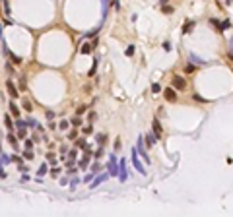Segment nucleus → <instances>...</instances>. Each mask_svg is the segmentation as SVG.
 Instances as JSON below:
<instances>
[{"label":"nucleus","instance_id":"f257e3e1","mask_svg":"<svg viewBox=\"0 0 233 217\" xmlns=\"http://www.w3.org/2000/svg\"><path fill=\"white\" fill-rule=\"evenodd\" d=\"M163 95H165V99L169 103H175L177 101V89L175 87H167V89H163Z\"/></svg>","mask_w":233,"mask_h":217},{"label":"nucleus","instance_id":"f03ea898","mask_svg":"<svg viewBox=\"0 0 233 217\" xmlns=\"http://www.w3.org/2000/svg\"><path fill=\"white\" fill-rule=\"evenodd\" d=\"M173 87L179 89V91H183V89L187 87V80L183 76H173Z\"/></svg>","mask_w":233,"mask_h":217},{"label":"nucleus","instance_id":"7ed1b4c3","mask_svg":"<svg viewBox=\"0 0 233 217\" xmlns=\"http://www.w3.org/2000/svg\"><path fill=\"white\" fill-rule=\"evenodd\" d=\"M132 163H134V167L138 169V173L146 174V169H144V165L140 163V159H138V151H136V149H132Z\"/></svg>","mask_w":233,"mask_h":217},{"label":"nucleus","instance_id":"20e7f679","mask_svg":"<svg viewBox=\"0 0 233 217\" xmlns=\"http://www.w3.org/2000/svg\"><path fill=\"white\" fill-rule=\"evenodd\" d=\"M152 126H154V134H155V138L157 140H161L163 138V130H161V122L157 118H154V122H152Z\"/></svg>","mask_w":233,"mask_h":217},{"label":"nucleus","instance_id":"39448f33","mask_svg":"<svg viewBox=\"0 0 233 217\" xmlns=\"http://www.w3.org/2000/svg\"><path fill=\"white\" fill-rule=\"evenodd\" d=\"M138 155H142L146 161L150 163V159H148V151H146V147H144V136H140V140H138Z\"/></svg>","mask_w":233,"mask_h":217},{"label":"nucleus","instance_id":"423d86ee","mask_svg":"<svg viewBox=\"0 0 233 217\" xmlns=\"http://www.w3.org/2000/svg\"><path fill=\"white\" fill-rule=\"evenodd\" d=\"M109 174H111V176H117V174H119V169H117V159H115V157H111V159H109Z\"/></svg>","mask_w":233,"mask_h":217},{"label":"nucleus","instance_id":"0eeeda50","mask_svg":"<svg viewBox=\"0 0 233 217\" xmlns=\"http://www.w3.org/2000/svg\"><path fill=\"white\" fill-rule=\"evenodd\" d=\"M6 87H8V93H10L12 99L18 97V89H16V85H14V82H10V80H8V82H6Z\"/></svg>","mask_w":233,"mask_h":217},{"label":"nucleus","instance_id":"6e6552de","mask_svg":"<svg viewBox=\"0 0 233 217\" xmlns=\"http://www.w3.org/2000/svg\"><path fill=\"white\" fill-rule=\"evenodd\" d=\"M119 178L126 180V161H121V165H119Z\"/></svg>","mask_w":233,"mask_h":217},{"label":"nucleus","instance_id":"1a4fd4ad","mask_svg":"<svg viewBox=\"0 0 233 217\" xmlns=\"http://www.w3.org/2000/svg\"><path fill=\"white\" fill-rule=\"evenodd\" d=\"M144 138H146V141H148V147H154L155 141H157V138H155L154 132H148V136H144Z\"/></svg>","mask_w":233,"mask_h":217},{"label":"nucleus","instance_id":"9d476101","mask_svg":"<svg viewBox=\"0 0 233 217\" xmlns=\"http://www.w3.org/2000/svg\"><path fill=\"white\" fill-rule=\"evenodd\" d=\"M190 60H192L194 64H200V66H204V64H206V60H204V58H200V56H196L194 53H190Z\"/></svg>","mask_w":233,"mask_h":217},{"label":"nucleus","instance_id":"9b49d317","mask_svg":"<svg viewBox=\"0 0 233 217\" xmlns=\"http://www.w3.org/2000/svg\"><path fill=\"white\" fill-rule=\"evenodd\" d=\"M4 122H6V128H8V132L14 130V120H12L10 114H6V116H4Z\"/></svg>","mask_w":233,"mask_h":217},{"label":"nucleus","instance_id":"f8f14e48","mask_svg":"<svg viewBox=\"0 0 233 217\" xmlns=\"http://www.w3.org/2000/svg\"><path fill=\"white\" fill-rule=\"evenodd\" d=\"M107 176H109V174H101V176H97V178L93 180V184H89V186H91V188H95V186H99L101 182H103V180H107Z\"/></svg>","mask_w":233,"mask_h":217},{"label":"nucleus","instance_id":"ddd939ff","mask_svg":"<svg viewBox=\"0 0 233 217\" xmlns=\"http://www.w3.org/2000/svg\"><path fill=\"white\" fill-rule=\"evenodd\" d=\"M91 49H93V45L86 43V45H82V49H80V51H82V54H89V53H91Z\"/></svg>","mask_w":233,"mask_h":217},{"label":"nucleus","instance_id":"4468645a","mask_svg":"<svg viewBox=\"0 0 233 217\" xmlns=\"http://www.w3.org/2000/svg\"><path fill=\"white\" fill-rule=\"evenodd\" d=\"M10 112L14 116H20V107H18L16 103H10Z\"/></svg>","mask_w":233,"mask_h":217},{"label":"nucleus","instance_id":"2eb2a0df","mask_svg":"<svg viewBox=\"0 0 233 217\" xmlns=\"http://www.w3.org/2000/svg\"><path fill=\"white\" fill-rule=\"evenodd\" d=\"M192 27H194V22H187L183 25V33H190L192 31Z\"/></svg>","mask_w":233,"mask_h":217},{"label":"nucleus","instance_id":"dca6fc26","mask_svg":"<svg viewBox=\"0 0 233 217\" xmlns=\"http://www.w3.org/2000/svg\"><path fill=\"white\" fill-rule=\"evenodd\" d=\"M8 56L14 60V64H22V58H20V56H16L14 53H10V51H8Z\"/></svg>","mask_w":233,"mask_h":217},{"label":"nucleus","instance_id":"f3484780","mask_svg":"<svg viewBox=\"0 0 233 217\" xmlns=\"http://www.w3.org/2000/svg\"><path fill=\"white\" fill-rule=\"evenodd\" d=\"M8 141L12 143V147H18V140H16V136H14V134H8Z\"/></svg>","mask_w":233,"mask_h":217},{"label":"nucleus","instance_id":"a211bd4d","mask_svg":"<svg viewBox=\"0 0 233 217\" xmlns=\"http://www.w3.org/2000/svg\"><path fill=\"white\" fill-rule=\"evenodd\" d=\"M68 126H70L68 120H60V122H58V128H60V130H68Z\"/></svg>","mask_w":233,"mask_h":217},{"label":"nucleus","instance_id":"6ab92c4d","mask_svg":"<svg viewBox=\"0 0 233 217\" xmlns=\"http://www.w3.org/2000/svg\"><path fill=\"white\" fill-rule=\"evenodd\" d=\"M88 163H89V155H86V157L80 161V167H82V169H86V167H88Z\"/></svg>","mask_w":233,"mask_h":217},{"label":"nucleus","instance_id":"aec40b11","mask_svg":"<svg viewBox=\"0 0 233 217\" xmlns=\"http://www.w3.org/2000/svg\"><path fill=\"white\" fill-rule=\"evenodd\" d=\"M134 51H136V49H134V45H130V47H126L124 54H126V56H132V54H134Z\"/></svg>","mask_w":233,"mask_h":217},{"label":"nucleus","instance_id":"412c9836","mask_svg":"<svg viewBox=\"0 0 233 217\" xmlns=\"http://www.w3.org/2000/svg\"><path fill=\"white\" fill-rule=\"evenodd\" d=\"M18 138L25 140V138H27V130H25V128H20V132H18Z\"/></svg>","mask_w":233,"mask_h":217},{"label":"nucleus","instance_id":"4be33fe9","mask_svg":"<svg viewBox=\"0 0 233 217\" xmlns=\"http://www.w3.org/2000/svg\"><path fill=\"white\" fill-rule=\"evenodd\" d=\"M23 108H25V110H27V112H31V103H29V101H27V99H23Z\"/></svg>","mask_w":233,"mask_h":217},{"label":"nucleus","instance_id":"5701e85b","mask_svg":"<svg viewBox=\"0 0 233 217\" xmlns=\"http://www.w3.org/2000/svg\"><path fill=\"white\" fill-rule=\"evenodd\" d=\"M4 14H6V16H10V14H12V10H10V4H8V0H4Z\"/></svg>","mask_w":233,"mask_h":217},{"label":"nucleus","instance_id":"b1692460","mask_svg":"<svg viewBox=\"0 0 233 217\" xmlns=\"http://www.w3.org/2000/svg\"><path fill=\"white\" fill-rule=\"evenodd\" d=\"M210 23L218 27V31H222V22H218V20H214V18H212V20H210Z\"/></svg>","mask_w":233,"mask_h":217},{"label":"nucleus","instance_id":"393cba45","mask_svg":"<svg viewBox=\"0 0 233 217\" xmlns=\"http://www.w3.org/2000/svg\"><path fill=\"white\" fill-rule=\"evenodd\" d=\"M14 161V157H8V155H2V159H0V163H12Z\"/></svg>","mask_w":233,"mask_h":217},{"label":"nucleus","instance_id":"a878e982","mask_svg":"<svg viewBox=\"0 0 233 217\" xmlns=\"http://www.w3.org/2000/svg\"><path fill=\"white\" fill-rule=\"evenodd\" d=\"M159 91H161V85L159 84H154L152 85V93H159Z\"/></svg>","mask_w":233,"mask_h":217},{"label":"nucleus","instance_id":"bb28decb","mask_svg":"<svg viewBox=\"0 0 233 217\" xmlns=\"http://www.w3.org/2000/svg\"><path fill=\"white\" fill-rule=\"evenodd\" d=\"M23 157H25V159H33V151H31V149L23 151Z\"/></svg>","mask_w":233,"mask_h":217},{"label":"nucleus","instance_id":"cd10ccee","mask_svg":"<svg viewBox=\"0 0 233 217\" xmlns=\"http://www.w3.org/2000/svg\"><path fill=\"white\" fill-rule=\"evenodd\" d=\"M229 27H231V23L227 22V20H225V22H222V31H225V29H229Z\"/></svg>","mask_w":233,"mask_h":217},{"label":"nucleus","instance_id":"c85d7f7f","mask_svg":"<svg viewBox=\"0 0 233 217\" xmlns=\"http://www.w3.org/2000/svg\"><path fill=\"white\" fill-rule=\"evenodd\" d=\"M80 124H82V118H80V116L72 118V126H80Z\"/></svg>","mask_w":233,"mask_h":217},{"label":"nucleus","instance_id":"c756f323","mask_svg":"<svg viewBox=\"0 0 233 217\" xmlns=\"http://www.w3.org/2000/svg\"><path fill=\"white\" fill-rule=\"evenodd\" d=\"M16 126H18V128H25L27 124H25V120H16Z\"/></svg>","mask_w":233,"mask_h":217},{"label":"nucleus","instance_id":"7c9ffc66","mask_svg":"<svg viewBox=\"0 0 233 217\" xmlns=\"http://www.w3.org/2000/svg\"><path fill=\"white\" fill-rule=\"evenodd\" d=\"M45 173H47V165H41V167H39V176H43Z\"/></svg>","mask_w":233,"mask_h":217},{"label":"nucleus","instance_id":"2f4dec72","mask_svg":"<svg viewBox=\"0 0 233 217\" xmlns=\"http://www.w3.org/2000/svg\"><path fill=\"white\" fill-rule=\"evenodd\" d=\"M95 68H97V60H93V66H91V70H89V76L95 74Z\"/></svg>","mask_w":233,"mask_h":217},{"label":"nucleus","instance_id":"473e14b6","mask_svg":"<svg viewBox=\"0 0 233 217\" xmlns=\"http://www.w3.org/2000/svg\"><path fill=\"white\" fill-rule=\"evenodd\" d=\"M95 118H97V114H95V112H89V114H88V120H89V122H93Z\"/></svg>","mask_w":233,"mask_h":217},{"label":"nucleus","instance_id":"72a5a7b5","mask_svg":"<svg viewBox=\"0 0 233 217\" xmlns=\"http://www.w3.org/2000/svg\"><path fill=\"white\" fill-rule=\"evenodd\" d=\"M97 143H101V145L105 143V136H103V134H99V136H97Z\"/></svg>","mask_w":233,"mask_h":217},{"label":"nucleus","instance_id":"f704fd0d","mask_svg":"<svg viewBox=\"0 0 233 217\" xmlns=\"http://www.w3.org/2000/svg\"><path fill=\"white\" fill-rule=\"evenodd\" d=\"M76 136H78V132H76V130H72L70 134H68V138H70V140H76Z\"/></svg>","mask_w":233,"mask_h":217},{"label":"nucleus","instance_id":"c9c22d12","mask_svg":"<svg viewBox=\"0 0 233 217\" xmlns=\"http://www.w3.org/2000/svg\"><path fill=\"white\" fill-rule=\"evenodd\" d=\"M47 159H49V161L55 165V155H53V153H47Z\"/></svg>","mask_w":233,"mask_h":217},{"label":"nucleus","instance_id":"e433bc0d","mask_svg":"<svg viewBox=\"0 0 233 217\" xmlns=\"http://www.w3.org/2000/svg\"><path fill=\"white\" fill-rule=\"evenodd\" d=\"M25 147H27V149H31V147H33V141H31V140H25Z\"/></svg>","mask_w":233,"mask_h":217},{"label":"nucleus","instance_id":"4c0bfd02","mask_svg":"<svg viewBox=\"0 0 233 217\" xmlns=\"http://www.w3.org/2000/svg\"><path fill=\"white\" fill-rule=\"evenodd\" d=\"M113 8H115V10H119V8H121V4H119V0H113Z\"/></svg>","mask_w":233,"mask_h":217},{"label":"nucleus","instance_id":"58836bf2","mask_svg":"<svg viewBox=\"0 0 233 217\" xmlns=\"http://www.w3.org/2000/svg\"><path fill=\"white\" fill-rule=\"evenodd\" d=\"M192 97H194V99H196V101H202V103H204V101H206V99H204V97H200V95H198V93H194V95H192Z\"/></svg>","mask_w":233,"mask_h":217},{"label":"nucleus","instance_id":"ea45409f","mask_svg":"<svg viewBox=\"0 0 233 217\" xmlns=\"http://www.w3.org/2000/svg\"><path fill=\"white\" fill-rule=\"evenodd\" d=\"M163 12H165V14H171L173 8H171V6H163Z\"/></svg>","mask_w":233,"mask_h":217},{"label":"nucleus","instance_id":"a19ab883","mask_svg":"<svg viewBox=\"0 0 233 217\" xmlns=\"http://www.w3.org/2000/svg\"><path fill=\"white\" fill-rule=\"evenodd\" d=\"M229 58H233V39H231V45H229Z\"/></svg>","mask_w":233,"mask_h":217},{"label":"nucleus","instance_id":"79ce46f5","mask_svg":"<svg viewBox=\"0 0 233 217\" xmlns=\"http://www.w3.org/2000/svg\"><path fill=\"white\" fill-rule=\"evenodd\" d=\"M76 155H78V151L76 149H72V151H70V159H76Z\"/></svg>","mask_w":233,"mask_h":217},{"label":"nucleus","instance_id":"37998d69","mask_svg":"<svg viewBox=\"0 0 233 217\" xmlns=\"http://www.w3.org/2000/svg\"><path fill=\"white\" fill-rule=\"evenodd\" d=\"M58 174H60V169H56L55 167V169H53V176H58Z\"/></svg>","mask_w":233,"mask_h":217},{"label":"nucleus","instance_id":"c03bdc74","mask_svg":"<svg viewBox=\"0 0 233 217\" xmlns=\"http://www.w3.org/2000/svg\"><path fill=\"white\" fill-rule=\"evenodd\" d=\"M185 70H187V72H189V74H190V72L194 70V66H192V64H189V66H187V68H185Z\"/></svg>","mask_w":233,"mask_h":217},{"label":"nucleus","instance_id":"a18cd8bd","mask_svg":"<svg viewBox=\"0 0 233 217\" xmlns=\"http://www.w3.org/2000/svg\"><path fill=\"white\" fill-rule=\"evenodd\" d=\"M101 153H103V149H101V147H99V149H97V151H95V153H93V157H99V155H101Z\"/></svg>","mask_w":233,"mask_h":217},{"label":"nucleus","instance_id":"49530a36","mask_svg":"<svg viewBox=\"0 0 233 217\" xmlns=\"http://www.w3.org/2000/svg\"><path fill=\"white\" fill-rule=\"evenodd\" d=\"M20 87H22V91L25 89V80H23V78H22V82H20Z\"/></svg>","mask_w":233,"mask_h":217},{"label":"nucleus","instance_id":"de8ad7c7","mask_svg":"<svg viewBox=\"0 0 233 217\" xmlns=\"http://www.w3.org/2000/svg\"><path fill=\"white\" fill-rule=\"evenodd\" d=\"M167 2H169V0H161V4H167Z\"/></svg>","mask_w":233,"mask_h":217},{"label":"nucleus","instance_id":"09e8293b","mask_svg":"<svg viewBox=\"0 0 233 217\" xmlns=\"http://www.w3.org/2000/svg\"><path fill=\"white\" fill-rule=\"evenodd\" d=\"M223 2H225V4H229V2H231V0H223Z\"/></svg>","mask_w":233,"mask_h":217}]
</instances>
